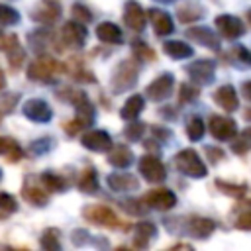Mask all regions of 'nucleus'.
I'll return each mask as SVG.
<instances>
[{"mask_svg":"<svg viewBox=\"0 0 251 251\" xmlns=\"http://www.w3.org/2000/svg\"><path fill=\"white\" fill-rule=\"evenodd\" d=\"M96 37L104 43H112V45H120L124 41V33L120 29V25L112 24V22H102L96 25Z\"/></svg>","mask_w":251,"mask_h":251,"instance_id":"26","label":"nucleus"},{"mask_svg":"<svg viewBox=\"0 0 251 251\" xmlns=\"http://www.w3.org/2000/svg\"><path fill=\"white\" fill-rule=\"evenodd\" d=\"M106 184L114 192H129V190L139 188L137 176H133L129 173H112V175L106 176Z\"/></svg>","mask_w":251,"mask_h":251,"instance_id":"19","label":"nucleus"},{"mask_svg":"<svg viewBox=\"0 0 251 251\" xmlns=\"http://www.w3.org/2000/svg\"><path fill=\"white\" fill-rule=\"evenodd\" d=\"M124 22L129 29L133 31H143L145 25H147V12L139 6V2L135 0H127L124 4Z\"/></svg>","mask_w":251,"mask_h":251,"instance_id":"15","label":"nucleus"},{"mask_svg":"<svg viewBox=\"0 0 251 251\" xmlns=\"http://www.w3.org/2000/svg\"><path fill=\"white\" fill-rule=\"evenodd\" d=\"M210 133L218 141H229L237 135V124L227 116H210Z\"/></svg>","mask_w":251,"mask_h":251,"instance_id":"11","label":"nucleus"},{"mask_svg":"<svg viewBox=\"0 0 251 251\" xmlns=\"http://www.w3.org/2000/svg\"><path fill=\"white\" fill-rule=\"evenodd\" d=\"M39 180H41V184H43L47 190H51V192H65L67 186H69L67 178L61 176V175H57V173H53V171H43V173L39 175Z\"/></svg>","mask_w":251,"mask_h":251,"instance_id":"30","label":"nucleus"},{"mask_svg":"<svg viewBox=\"0 0 251 251\" xmlns=\"http://www.w3.org/2000/svg\"><path fill=\"white\" fill-rule=\"evenodd\" d=\"M71 14H73V18L76 20V22H82V24H88V22H92V12L84 6V4H80V2H76V4H73V8H71Z\"/></svg>","mask_w":251,"mask_h":251,"instance_id":"43","label":"nucleus"},{"mask_svg":"<svg viewBox=\"0 0 251 251\" xmlns=\"http://www.w3.org/2000/svg\"><path fill=\"white\" fill-rule=\"evenodd\" d=\"M39 182L41 180L37 176H33V175L25 176L24 188H22V196L33 206H47L49 204V194H47V188L43 184L39 186Z\"/></svg>","mask_w":251,"mask_h":251,"instance_id":"12","label":"nucleus"},{"mask_svg":"<svg viewBox=\"0 0 251 251\" xmlns=\"http://www.w3.org/2000/svg\"><path fill=\"white\" fill-rule=\"evenodd\" d=\"M151 131L155 135V141H169L173 137V131L167 129V127H161V126H153Z\"/></svg>","mask_w":251,"mask_h":251,"instance_id":"47","label":"nucleus"},{"mask_svg":"<svg viewBox=\"0 0 251 251\" xmlns=\"http://www.w3.org/2000/svg\"><path fill=\"white\" fill-rule=\"evenodd\" d=\"M0 178H2V171H0Z\"/></svg>","mask_w":251,"mask_h":251,"instance_id":"57","label":"nucleus"},{"mask_svg":"<svg viewBox=\"0 0 251 251\" xmlns=\"http://www.w3.org/2000/svg\"><path fill=\"white\" fill-rule=\"evenodd\" d=\"M163 51L165 55H169L171 59H190L194 55V49L180 41V39H171V41H165L163 43Z\"/></svg>","mask_w":251,"mask_h":251,"instance_id":"27","label":"nucleus"},{"mask_svg":"<svg viewBox=\"0 0 251 251\" xmlns=\"http://www.w3.org/2000/svg\"><path fill=\"white\" fill-rule=\"evenodd\" d=\"M147 16H149V22H151V25H153V29H155V33H157L159 37L169 35V33L175 31L173 18H171L167 12H163V10H159V8H151V10L147 12Z\"/></svg>","mask_w":251,"mask_h":251,"instance_id":"23","label":"nucleus"},{"mask_svg":"<svg viewBox=\"0 0 251 251\" xmlns=\"http://www.w3.org/2000/svg\"><path fill=\"white\" fill-rule=\"evenodd\" d=\"M214 25L222 33V37H226V39H237V37H241L245 33L243 22L237 16H231V14H220V16H216Z\"/></svg>","mask_w":251,"mask_h":251,"instance_id":"14","label":"nucleus"},{"mask_svg":"<svg viewBox=\"0 0 251 251\" xmlns=\"http://www.w3.org/2000/svg\"><path fill=\"white\" fill-rule=\"evenodd\" d=\"M0 49L8 55V61H10L12 69H20L22 63L25 61V51H24L18 35H14V33H10L8 37L0 39Z\"/></svg>","mask_w":251,"mask_h":251,"instance_id":"17","label":"nucleus"},{"mask_svg":"<svg viewBox=\"0 0 251 251\" xmlns=\"http://www.w3.org/2000/svg\"><path fill=\"white\" fill-rule=\"evenodd\" d=\"M186 73L192 78V82H196L198 86H206L214 80L216 63L210 61V59H198V61H194L186 67Z\"/></svg>","mask_w":251,"mask_h":251,"instance_id":"10","label":"nucleus"},{"mask_svg":"<svg viewBox=\"0 0 251 251\" xmlns=\"http://www.w3.org/2000/svg\"><path fill=\"white\" fill-rule=\"evenodd\" d=\"M39 245H41L45 251H59V249H61L59 229H55V227H47V229H43L41 239H39Z\"/></svg>","mask_w":251,"mask_h":251,"instance_id":"35","label":"nucleus"},{"mask_svg":"<svg viewBox=\"0 0 251 251\" xmlns=\"http://www.w3.org/2000/svg\"><path fill=\"white\" fill-rule=\"evenodd\" d=\"M108 163L116 169H127L133 163V151L124 143L114 145L108 153Z\"/></svg>","mask_w":251,"mask_h":251,"instance_id":"25","label":"nucleus"},{"mask_svg":"<svg viewBox=\"0 0 251 251\" xmlns=\"http://www.w3.org/2000/svg\"><path fill=\"white\" fill-rule=\"evenodd\" d=\"M82 147H86L88 151H94V153H104V151H110L114 147V141L110 137L108 131L104 129H90L82 135Z\"/></svg>","mask_w":251,"mask_h":251,"instance_id":"16","label":"nucleus"},{"mask_svg":"<svg viewBox=\"0 0 251 251\" xmlns=\"http://www.w3.org/2000/svg\"><path fill=\"white\" fill-rule=\"evenodd\" d=\"M178 20L182 24H188V22H194V20H200L206 16V8L202 4H196V2H186L182 6H178Z\"/></svg>","mask_w":251,"mask_h":251,"instance_id":"29","label":"nucleus"},{"mask_svg":"<svg viewBox=\"0 0 251 251\" xmlns=\"http://www.w3.org/2000/svg\"><path fill=\"white\" fill-rule=\"evenodd\" d=\"M243 116H245V120H247V122H251V108H247Z\"/></svg>","mask_w":251,"mask_h":251,"instance_id":"54","label":"nucleus"},{"mask_svg":"<svg viewBox=\"0 0 251 251\" xmlns=\"http://www.w3.org/2000/svg\"><path fill=\"white\" fill-rule=\"evenodd\" d=\"M0 210H2L4 214H14V212H18V202H16V198H14L12 194H8V192H0Z\"/></svg>","mask_w":251,"mask_h":251,"instance_id":"45","label":"nucleus"},{"mask_svg":"<svg viewBox=\"0 0 251 251\" xmlns=\"http://www.w3.org/2000/svg\"><path fill=\"white\" fill-rule=\"evenodd\" d=\"M78 190L80 192H86V194H94L96 190H98V175H96V171L92 169V167H88V169H84L82 173H80V176H78Z\"/></svg>","mask_w":251,"mask_h":251,"instance_id":"32","label":"nucleus"},{"mask_svg":"<svg viewBox=\"0 0 251 251\" xmlns=\"http://www.w3.org/2000/svg\"><path fill=\"white\" fill-rule=\"evenodd\" d=\"M214 102L226 112H235L239 108V98H237V92L231 84L218 86L216 92H214Z\"/></svg>","mask_w":251,"mask_h":251,"instance_id":"22","label":"nucleus"},{"mask_svg":"<svg viewBox=\"0 0 251 251\" xmlns=\"http://www.w3.org/2000/svg\"><path fill=\"white\" fill-rule=\"evenodd\" d=\"M137 76H139V67L131 59H124L114 69V75H112V80H110L112 92L114 94H122L126 90L133 88V84L137 82Z\"/></svg>","mask_w":251,"mask_h":251,"instance_id":"2","label":"nucleus"},{"mask_svg":"<svg viewBox=\"0 0 251 251\" xmlns=\"http://www.w3.org/2000/svg\"><path fill=\"white\" fill-rule=\"evenodd\" d=\"M82 216L94 224V226H102V227H118L120 226V218L118 214L104 204H92V206H84L82 208Z\"/></svg>","mask_w":251,"mask_h":251,"instance_id":"5","label":"nucleus"},{"mask_svg":"<svg viewBox=\"0 0 251 251\" xmlns=\"http://www.w3.org/2000/svg\"><path fill=\"white\" fill-rule=\"evenodd\" d=\"M120 206H122L127 214H133V216H141V214H145V212L149 210L147 204L143 202V198H141V200H122Z\"/></svg>","mask_w":251,"mask_h":251,"instance_id":"42","label":"nucleus"},{"mask_svg":"<svg viewBox=\"0 0 251 251\" xmlns=\"http://www.w3.org/2000/svg\"><path fill=\"white\" fill-rule=\"evenodd\" d=\"M241 92H243V96L247 100H251V80H247V82L241 84Z\"/></svg>","mask_w":251,"mask_h":251,"instance_id":"51","label":"nucleus"},{"mask_svg":"<svg viewBox=\"0 0 251 251\" xmlns=\"http://www.w3.org/2000/svg\"><path fill=\"white\" fill-rule=\"evenodd\" d=\"M198 94H200V90H198V86H196V84L182 82V84L178 86V102H180V104H188V102L196 100V98H198Z\"/></svg>","mask_w":251,"mask_h":251,"instance_id":"39","label":"nucleus"},{"mask_svg":"<svg viewBox=\"0 0 251 251\" xmlns=\"http://www.w3.org/2000/svg\"><path fill=\"white\" fill-rule=\"evenodd\" d=\"M73 65H69V73H71V76H73V80H76V82H96V76L80 63V59H73L71 61Z\"/></svg>","mask_w":251,"mask_h":251,"instance_id":"33","label":"nucleus"},{"mask_svg":"<svg viewBox=\"0 0 251 251\" xmlns=\"http://www.w3.org/2000/svg\"><path fill=\"white\" fill-rule=\"evenodd\" d=\"M204 151H206V155L210 157V161H212V163H218L222 157H226V153H224L222 149L214 147V145H206V147H204Z\"/></svg>","mask_w":251,"mask_h":251,"instance_id":"49","label":"nucleus"},{"mask_svg":"<svg viewBox=\"0 0 251 251\" xmlns=\"http://www.w3.org/2000/svg\"><path fill=\"white\" fill-rule=\"evenodd\" d=\"M247 16H249V20H251V10H247Z\"/></svg>","mask_w":251,"mask_h":251,"instance_id":"55","label":"nucleus"},{"mask_svg":"<svg viewBox=\"0 0 251 251\" xmlns=\"http://www.w3.org/2000/svg\"><path fill=\"white\" fill-rule=\"evenodd\" d=\"M145 129H147V126H145L143 122H135V120H131V124L126 126L124 135H126V139H129V141H139V139L143 137Z\"/></svg>","mask_w":251,"mask_h":251,"instance_id":"41","label":"nucleus"},{"mask_svg":"<svg viewBox=\"0 0 251 251\" xmlns=\"http://www.w3.org/2000/svg\"><path fill=\"white\" fill-rule=\"evenodd\" d=\"M204 131H206V127H204L202 118L200 116H190L188 122H186V135H188V139L190 141H200L204 137Z\"/></svg>","mask_w":251,"mask_h":251,"instance_id":"37","label":"nucleus"},{"mask_svg":"<svg viewBox=\"0 0 251 251\" xmlns=\"http://www.w3.org/2000/svg\"><path fill=\"white\" fill-rule=\"evenodd\" d=\"M143 108H145V98L141 96V94H131L126 102H124V106H122V110H120V116L124 118V120H135L141 112H143Z\"/></svg>","mask_w":251,"mask_h":251,"instance_id":"28","label":"nucleus"},{"mask_svg":"<svg viewBox=\"0 0 251 251\" xmlns=\"http://www.w3.org/2000/svg\"><path fill=\"white\" fill-rule=\"evenodd\" d=\"M0 39H2V29H0Z\"/></svg>","mask_w":251,"mask_h":251,"instance_id":"56","label":"nucleus"},{"mask_svg":"<svg viewBox=\"0 0 251 251\" xmlns=\"http://www.w3.org/2000/svg\"><path fill=\"white\" fill-rule=\"evenodd\" d=\"M94 118H96V112H94V106L90 104V100H82L75 106V120L71 122H65V131L69 135H76L78 131L90 127L94 124Z\"/></svg>","mask_w":251,"mask_h":251,"instance_id":"4","label":"nucleus"},{"mask_svg":"<svg viewBox=\"0 0 251 251\" xmlns=\"http://www.w3.org/2000/svg\"><path fill=\"white\" fill-rule=\"evenodd\" d=\"M0 155H4L10 163H18L24 157V149L12 137H0Z\"/></svg>","mask_w":251,"mask_h":251,"instance_id":"31","label":"nucleus"},{"mask_svg":"<svg viewBox=\"0 0 251 251\" xmlns=\"http://www.w3.org/2000/svg\"><path fill=\"white\" fill-rule=\"evenodd\" d=\"M186 37L208 47V49H214V51H220V37L210 29V27H204V25H198V27H188L186 29Z\"/></svg>","mask_w":251,"mask_h":251,"instance_id":"21","label":"nucleus"},{"mask_svg":"<svg viewBox=\"0 0 251 251\" xmlns=\"http://www.w3.org/2000/svg\"><path fill=\"white\" fill-rule=\"evenodd\" d=\"M86 39H88V31H86V25L82 22L71 20V22L63 24V27H61V45L80 49V47H84Z\"/></svg>","mask_w":251,"mask_h":251,"instance_id":"6","label":"nucleus"},{"mask_svg":"<svg viewBox=\"0 0 251 251\" xmlns=\"http://www.w3.org/2000/svg\"><path fill=\"white\" fill-rule=\"evenodd\" d=\"M20 22V12L8 4H0V25H16Z\"/></svg>","mask_w":251,"mask_h":251,"instance_id":"40","label":"nucleus"},{"mask_svg":"<svg viewBox=\"0 0 251 251\" xmlns=\"http://www.w3.org/2000/svg\"><path fill=\"white\" fill-rule=\"evenodd\" d=\"M235 227L241 229V231H251V212H243L235 220Z\"/></svg>","mask_w":251,"mask_h":251,"instance_id":"48","label":"nucleus"},{"mask_svg":"<svg viewBox=\"0 0 251 251\" xmlns=\"http://www.w3.org/2000/svg\"><path fill=\"white\" fill-rule=\"evenodd\" d=\"M214 184H216V188L220 192H224V194H227L231 198H241V196H245V190H247L245 182H226L222 178H216Z\"/></svg>","mask_w":251,"mask_h":251,"instance_id":"34","label":"nucleus"},{"mask_svg":"<svg viewBox=\"0 0 251 251\" xmlns=\"http://www.w3.org/2000/svg\"><path fill=\"white\" fill-rule=\"evenodd\" d=\"M53 147V139L51 137H41V139H35L31 145H29V153L33 155H43L47 151H51Z\"/></svg>","mask_w":251,"mask_h":251,"instance_id":"44","label":"nucleus"},{"mask_svg":"<svg viewBox=\"0 0 251 251\" xmlns=\"http://www.w3.org/2000/svg\"><path fill=\"white\" fill-rule=\"evenodd\" d=\"M0 220H2V216H0Z\"/></svg>","mask_w":251,"mask_h":251,"instance_id":"58","label":"nucleus"},{"mask_svg":"<svg viewBox=\"0 0 251 251\" xmlns=\"http://www.w3.org/2000/svg\"><path fill=\"white\" fill-rule=\"evenodd\" d=\"M141 176L147 180V182H153V184H159L167 178V167L163 165V161L155 155H143L139 159V165H137Z\"/></svg>","mask_w":251,"mask_h":251,"instance_id":"7","label":"nucleus"},{"mask_svg":"<svg viewBox=\"0 0 251 251\" xmlns=\"http://www.w3.org/2000/svg\"><path fill=\"white\" fill-rule=\"evenodd\" d=\"M57 98L59 100H63V102H69V104H73V106H76L78 102H82V100H86L88 96L82 92V90H75V88H59L57 90Z\"/></svg>","mask_w":251,"mask_h":251,"instance_id":"38","label":"nucleus"},{"mask_svg":"<svg viewBox=\"0 0 251 251\" xmlns=\"http://www.w3.org/2000/svg\"><path fill=\"white\" fill-rule=\"evenodd\" d=\"M131 53H133V57L137 61H143V63L155 61V51L145 41H141V39H133L131 41Z\"/></svg>","mask_w":251,"mask_h":251,"instance_id":"36","label":"nucleus"},{"mask_svg":"<svg viewBox=\"0 0 251 251\" xmlns=\"http://www.w3.org/2000/svg\"><path fill=\"white\" fill-rule=\"evenodd\" d=\"M61 16V6L55 4V0H45L43 4L35 6L31 10V20L41 22V24H53Z\"/></svg>","mask_w":251,"mask_h":251,"instance_id":"24","label":"nucleus"},{"mask_svg":"<svg viewBox=\"0 0 251 251\" xmlns=\"http://www.w3.org/2000/svg\"><path fill=\"white\" fill-rule=\"evenodd\" d=\"M143 202L147 204V208L167 212V210H173L176 206V194L169 188H155L143 196Z\"/></svg>","mask_w":251,"mask_h":251,"instance_id":"13","label":"nucleus"},{"mask_svg":"<svg viewBox=\"0 0 251 251\" xmlns=\"http://www.w3.org/2000/svg\"><path fill=\"white\" fill-rule=\"evenodd\" d=\"M175 165L176 169L190 176V178H204L208 175V169L204 165V161L200 159V155L194 149H182L175 155Z\"/></svg>","mask_w":251,"mask_h":251,"instance_id":"3","label":"nucleus"},{"mask_svg":"<svg viewBox=\"0 0 251 251\" xmlns=\"http://www.w3.org/2000/svg\"><path fill=\"white\" fill-rule=\"evenodd\" d=\"M6 86V76H4V73H2V69H0V90Z\"/></svg>","mask_w":251,"mask_h":251,"instance_id":"53","label":"nucleus"},{"mask_svg":"<svg viewBox=\"0 0 251 251\" xmlns=\"http://www.w3.org/2000/svg\"><path fill=\"white\" fill-rule=\"evenodd\" d=\"M186 233L190 237H198V239H206L214 233L216 229V222L210 220V218H204V216H192L186 220Z\"/></svg>","mask_w":251,"mask_h":251,"instance_id":"18","label":"nucleus"},{"mask_svg":"<svg viewBox=\"0 0 251 251\" xmlns=\"http://www.w3.org/2000/svg\"><path fill=\"white\" fill-rule=\"evenodd\" d=\"M16 102H18V94H10V98H8V96H2L0 108H2L4 112H12V108H14Z\"/></svg>","mask_w":251,"mask_h":251,"instance_id":"50","label":"nucleus"},{"mask_svg":"<svg viewBox=\"0 0 251 251\" xmlns=\"http://www.w3.org/2000/svg\"><path fill=\"white\" fill-rule=\"evenodd\" d=\"M22 114L37 124H47L53 118V110L51 106L43 100V98H29L22 104Z\"/></svg>","mask_w":251,"mask_h":251,"instance_id":"8","label":"nucleus"},{"mask_svg":"<svg viewBox=\"0 0 251 251\" xmlns=\"http://www.w3.org/2000/svg\"><path fill=\"white\" fill-rule=\"evenodd\" d=\"M241 137L249 143V147H251V127H247V129H243V133H241Z\"/></svg>","mask_w":251,"mask_h":251,"instance_id":"52","label":"nucleus"},{"mask_svg":"<svg viewBox=\"0 0 251 251\" xmlns=\"http://www.w3.org/2000/svg\"><path fill=\"white\" fill-rule=\"evenodd\" d=\"M157 237V226L149 220H141L133 226V245L139 249L149 247V243Z\"/></svg>","mask_w":251,"mask_h":251,"instance_id":"20","label":"nucleus"},{"mask_svg":"<svg viewBox=\"0 0 251 251\" xmlns=\"http://www.w3.org/2000/svg\"><path fill=\"white\" fill-rule=\"evenodd\" d=\"M173 88H175V76H173V73H163L151 84H147L145 94H147L149 100L161 102V100H165V98H169L173 94Z\"/></svg>","mask_w":251,"mask_h":251,"instance_id":"9","label":"nucleus"},{"mask_svg":"<svg viewBox=\"0 0 251 251\" xmlns=\"http://www.w3.org/2000/svg\"><path fill=\"white\" fill-rule=\"evenodd\" d=\"M63 71H65L63 63H59L57 59H53L49 55H43V57H37L33 63L27 65V78L33 82L51 84V82H55V76Z\"/></svg>","mask_w":251,"mask_h":251,"instance_id":"1","label":"nucleus"},{"mask_svg":"<svg viewBox=\"0 0 251 251\" xmlns=\"http://www.w3.org/2000/svg\"><path fill=\"white\" fill-rule=\"evenodd\" d=\"M229 57L235 59V61H239V63H243L245 67H251V53H249L243 45H235V47L231 49Z\"/></svg>","mask_w":251,"mask_h":251,"instance_id":"46","label":"nucleus"}]
</instances>
